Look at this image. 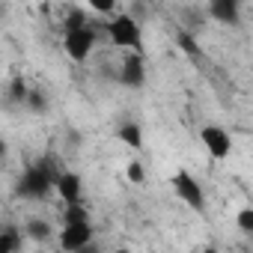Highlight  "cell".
<instances>
[{
  "label": "cell",
  "mask_w": 253,
  "mask_h": 253,
  "mask_svg": "<svg viewBox=\"0 0 253 253\" xmlns=\"http://www.w3.org/2000/svg\"><path fill=\"white\" fill-rule=\"evenodd\" d=\"M57 173H60V167L54 164L51 155L42 158V161H36V164H30V167L18 176V182H15V197H18V200H30V203L45 200V197L54 191Z\"/></svg>",
  "instance_id": "cell-1"
},
{
  "label": "cell",
  "mask_w": 253,
  "mask_h": 253,
  "mask_svg": "<svg viewBox=\"0 0 253 253\" xmlns=\"http://www.w3.org/2000/svg\"><path fill=\"white\" fill-rule=\"evenodd\" d=\"M107 36H110V45L119 51H143V27L134 15L113 12L107 18Z\"/></svg>",
  "instance_id": "cell-2"
},
{
  "label": "cell",
  "mask_w": 253,
  "mask_h": 253,
  "mask_svg": "<svg viewBox=\"0 0 253 253\" xmlns=\"http://www.w3.org/2000/svg\"><path fill=\"white\" fill-rule=\"evenodd\" d=\"M95 45H98V30L92 27V21L78 30H63V51L75 63H86L92 57Z\"/></svg>",
  "instance_id": "cell-3"
},
{
  "label": "cell",
  "mask_w": 253,
  "mask_h": 253,
  "mask_svg": "<svg viewBox=\"0 0 253 253\" xmlns=\"http://www.w3.org/2000/svg\"><path fill=\"white\" fill-rule=\"evenodd\" d=\"M146 57L143 51H125V57L116 66V84H122L125 89H140L146 84Z\"/></svg>",
  "instance_id": "cell-4"
},
{
  "label": "cell",
  "mask_w": 253,
  "mask_h": 253,
  "mask_svg": "<svg viewBox=\"0 0 253 253\" xmlns=\"http://www.w3.org/2000/svg\"><path fill=\"white\" fill-rule=\"evenodd\" d=\"M170 185H173V191H176V197L185 203V206H191L194 211H203L206 209V194H203V185L188 173V170H176L173 173V179H170Z\"/></svg>",
  "instance_id": "cell-5"
},
{
  "label": "cell",
  "mask_w": 253,
  "mask_h": 253,
  "mask_svg": "<svg viewBox=\"0 0 253 253\" xmlns=\"http://www.w3.org/2000/svg\"><path fill=\"white\" fill-rule=\"evenodd\" d=\"M92 235H95L92 220H78V223H63V229H60L57 241H60V247H63V250L78 253V250H84V247L92 241Z\"/></svg>",
  "instance_id": "cell-6"
},
{
  "label": "cell",
  "mask_w": 253,
  "mask_h": 253,
  "mask_svg": "<svg viewBox=\"0 0 253 253\" xmlns=\"http://www.w3.org/2000/svg\"><path fill=\"white\" fill-rule=\"evenodd\" d=\"M200 140L209 149V155L217 158V161L229 158V152H232V137H229V131L223 128V125H203V128H200Z\"/></svg>",
  "instance_id": "cell-7"
},
{
  "label": "cell",
  "mask_w": 253,
  "mask_h": 253,
  "mask_svg": "<svg viewBox=\"0 0 253 253\" xmlns=\"http://www.w3.org/2000/svg\"><path fill=\"white\" fill-rule=\"evenodd\" d=\"M54 191L60 194L63 206H66V203H84V179H81V173H75V170H60V173H57V182H54Z\"/></svg>",
  "instance_id": "cell-8"
},
{
  "label": "cell",
  "mask_w": 253,
  "mask_h": 253,
  "mask_svg": "<svg viewBox=\"0 0 253 253\" xmlns=\"http://www.w3.org/2000/svg\"><path fill=\"white\" fill-rule=\"evenodd\" d=\"M209 18L223 27L241 24V0H209Z\"/></svg>",
  "instance_id": "cell-9"
},
{
  "label": "cell",
  "mask_w": 253,
  "mask_h": 253,
  "mask_svg": "<svg viewBox=\"0 0 253 253\" xmlns=\"http://www.w3.org/2000/svg\"><path fill=\"white\" fill-rule=\"evenodd\" d=\"M21 232H24V238L36 241V244H45V241L54 238V226H51L45 217H30V220L21 226Z\"/></svg>",
  "instance_id": "cell-10"
},
{
  "label": "cell",
  "mask_w": 253,
  "mask_h": 253,
  "mask_svg": "<svg viewBox=\"0 0 253 253\" xmlns=\"http://www.w3.org/2000/svg\"><path fill=\"white\" fill-rule=\"evenodd\" d=\"M116 140L125 143L128 149H134V152H140L143 149V128H140L137 122H122L119 128H116Z\"/></svg>",
  "instance_id": "cell-11"
},
{
  "label": "cell",
  "mask_w": 253,
  "mask_h": 253,
  "mask_svg": "<svg viewBox=\"0 0 253 253\" xmlns=\"http://www.w3.org/2000/svg\"><path fill=\"white\" fill-rule=\"evenodd\" d=\"M24 107L30 110V113H48L51 110V98H48V92L42 89V86H30L27 89V98H24Z\"/></svg>",
  "instance_id": "cell-12"
},
{
  "label": "cell",
  "mask_w": 253,
  "mask_h": 253,
  "mask_svg": "<svg viewBox=\"0 0 253 253\" xmlns=\"http://www.w3.org/2000/svg\"><path fill=\"white\" fill-rule=\"evenodd\" d=\"M24 244V232L18 226H3L0 229V253H15Z\"/></svg>",
  "instance_id": "cell-13"
},
{
  "label": "cell",
  "mask_w": 253,
  "mask_h": 253,
  "mask_svg": "<svg viewBox=\"0 0 253 253\" xmlns=\"http://www.w3.org/2000/svg\"><path fill=\"white\" fill-rule=\"evenodd\" d=\"M27 89H30V86H27V81L15 75V78L9 81V86H6V98H9V104H21V107H24V98H27Z\"/></svg>",
  "instance_id": "cell-14"
},
{
  "label": "cell",
  "mask_w": 253,
  "mask_h": 253,
  "mask_svg": "<svg viewBox=\"0 0 253 253\" xmlns=\"http://www.w3.org/2000/svg\"><path fill=\"white\" fill-rule=\"evenodd\" d=\"M176 45H179V51H185L188 57H200V54H203L200 42H197L194 33H188V30H179V33H176Z\"/></svg>",
  "instance_id": "cell-15"
},
{
  "label": "cell",
  "mask_w": 253,
  "mask_h": 253,
  "mask_svg": "<svg viewBox=\"0 0 253 253\" xmlns=\"http://www.w3.org/2000/svg\"><path fill=\"white\" fill-rule=\"evenodd\" d=\"M86 24H89L86 9H72V12L63 18V30H78V27H86Z\"/></svg>",
  "instance_id": "cell-16"
},
{
  "label": "cell",
  "mask_w": 253,
  "mask_h": 253,
  "mask_svg": "<svg viewBox=\"0 0 253 253\" xmlns=\"http://www.w3.org/2000/svg\"><path fill=\"white\" fill-rule=\"evenodd\" d=\"M235 226H238L244 235H253V209H250V206H244V209L235 214Z\"/></svg>",
  "instance_id": "cell-17"
},
{
  "label": "cell",
  "mask_w": 253,
  "mask_h": 253,
  "mask_svg": "<svg viewBox=\"0 0 253 253\" xmlns=\"http://www.w3.org/2000/svg\"><path fill=\"white\" fill-rule=\"evenodd\" d=\"M86 6H89L95 15H104V18H110V15L116 12V0H86Z\"/></svg>",
  "instance_id": "cell-18"
},
{
  "label": "cell",
  "mask_w": 253,
  "mask_h": 253,
  "mask_svg": "<svg viewBox=\"0 0 253 253\" xmlns=\"http://www.w3.org/2000/svg\"><path fill=\"white\" fill-rule=\"evenodd\" d=\"M125 176H128V182H134V185H143L146 182V170H143L140 161H131L128 167H125Z\"/></svg>",
  "instance_id": "cell-19"
},
{
  "label": "cell",
  "mask_w": 253,
  "mask_h": 253,
  "mask_svg": "<svg viewBox=\"0 0 253 253\" xmlns=\"http://www.w3.org/2000/svg\"><path fill=\"white\" fill-rule=\"evenodd\" d=\"M6 155H9V146H6V140H3V137H0V161H3Z\"/></svg>",
  "instance_id": "cell-20"
}]
</instances>
